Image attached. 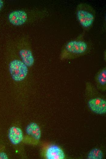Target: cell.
I'll list each match as a JSON object with an SVG mask.
<instances>
[{
	"label": "cell",
	"instance_id": "5",
	"mask_svg": "<svg viewBox=\"0 0 106 159\" xmlns=\"http://www.w3.org/2000/svg\"><path fill=\"white\" fill-rule=\"evenodd\" d=\"M25 12L21 10H15L10 13L8 19L10 22L13 25L20 26L23 24L27 19Z\"/></svg>",
	"mask_w": 106,
	"mask_h": 159
},
{
	"label": "cell",
	"instance_id": "3",
	"mask_svg": "<svg viewBox=\"0 0 106 159\" xmlns=\"http://www.w3.org/2000/svg\"><path fill=\"white\" fill-rule=\"evenodd\" d=\"M9 72L13 80L16 82L23 80L28 72V67L22 61L14 60L9 65Z\"/></svg>",
	"mask_w": 106,
	"mask_h": 159
},
{
	"label": "cell",
	"instance_id": "6",
	"mask_svg": "<svg viewBox=\"0 0 106 159\" xmlns=\"http://www.w3.org/2000/svg\"><path fill=\"white\" fill-rule=\"evenodd\" d=\"M45 155L48 159H64L65 153L59 146L55 145L49 146L46 149Z\"/></svg>",
	"mask_w": 106,
	"mask_h": 159
},
{
	"label": "cell",
	"instance_id": "4",
	"mask_svg": "<svg viewBox=\"0 0 106 159\" xmlns=\"http://www.w3.org/2000/svg\"><path fill=\"white\" fill-rule=\"evenodd\" d=\"M93 94L87 101V104L90 109L93 112L97 114H103L106 112V101L100 96Z\"/></svg>",
	"mask_w": 106,
	"mask_h": 159
},
{
	"label": "cell",
	"instance_id": "1",
	"mask_svg": "<svg viewBox=\"0 0 106 159\" xmlns=\"http://www.w3.org/2000/svg\"><path fill=\"white\" fill-rule=\"evenodd\" d=\"M83 31L76 38L67 42L62 47L60 58L62 61L76 59L89 53L92 50L91 42L84 38Z\"/></svg>",
	"mask_w": 106,
	"mask_h": 159
},
{
	"label": "cell",
	"instance_id": "12",
	"mask_svg": "<svg viewBox=\"0 0 106 159\" xmlns=\"http://www.w3.org/2000/svg\"><path fill=\"white\" fill-rule=\"evenodd\" d=\"M8 157L6 154L4 152L0 153V159H7Z\"/></svg>",
	"mask_w": 106,
	"mask_h": 159
},
{
	"label": "cell",
	"instance_id": "8",
	"mask_svg": "<svg viewBox=\"0 0 106 159\" xmlns=\"http://www.w3.org/2000/svg\"><path fill=\"white\" fill-rule=\"evenodd\" d=\"M8 137L11 143L14 145L20 143L23 137L22 130L19 128L13 126L9 129Z\"/></svg>",
	"mask_w": 106,
	"mask_h": 159
},
{
	"label": "cell",
	"instance_id": "2",
	"mask_svg": "<svg viewBox=\"0 0 106 159\" xmlns=\"http://www.w3.org/2000/svg\"><path fill=\"white\" fill-rule=\"evenodd\" d=\"M76 14L79 23L84 32L89 31L92 27L96 17V12L90 5L80 3L77 6Z\"/></svg>",
	"mask_w": 106,
	"mask_h": 159
},
{
	"label": "cell",
	"instance_id": "10",
	"mask_svg": "<svg viewBox=\"0 0 106 159\" xmlns=\"http://www.w3.org/2000/svg\"><path fill=\"white\" fill-rule=\"evenodd\" d=\"M19 55L22 61L27 67L32 66L34 59L32 52L29 50L22 49L19 51Z\"/></svg>",
	"mask_w": 106,
	"mask_h": 159
},
{
	"label": "cell",
	"instance_id": "9",
	"mask_svg": "<svg viewBox=\"0 0 106 159\" xmlns=\"http://www.w3.org/2000/svg\"><path fill=\"white\" fill-rule=\"evenodd\" d=\"M26 131L29 135L36 140H39L41 137V129L38 125L34 123H31L26 127Z\"/></svg>",
	"mask_w": 106,
	"mask_h": 159
},
{
	"label": "cell",
	"instance_id": "7",
	"mask_svg": "<svg viewBox=\"0 0 106 159\" xmlns=\"http://www.w3.org/2000/svg\"><path fill=\"white\" fill-rule=\"evenodd\" d=\"M94 80L97 88L104 91L106 88V68L104 67L100 69L96 74Z\"/></svg>",
	"mask_w": 106,
	"mask_h": 159
},
{
	"label": "cell",
	"instance_id": "11",
	"mask_svg": "<svg viewBox=\"0 0 106 159\" xmlns=\"http://www.w3.org/2000/svg\"><path fill=\"white\" fill-rule=\"evenodd\" d=\"M103 157V153L100 149L95 148L91 150L88 154V159H102Z\"/></svg>",
	"mask_w": 106,
	"mask_h": 159
},
{
	"label": "cell",
	"instance_id": "13",
	"mask_svg": "<svg viewBox=\"0 0 106 159\" xmlns=\"http://www.w3.org/2000/svg\"><path fill=\"white\" fill-rule=\"evenodd\" d=\"M3 2L2 0H0V11L2 9L3 6Z\"/></svg>",
	"mask_w": 106,
	"mask_h": 159
}]
</instances>
